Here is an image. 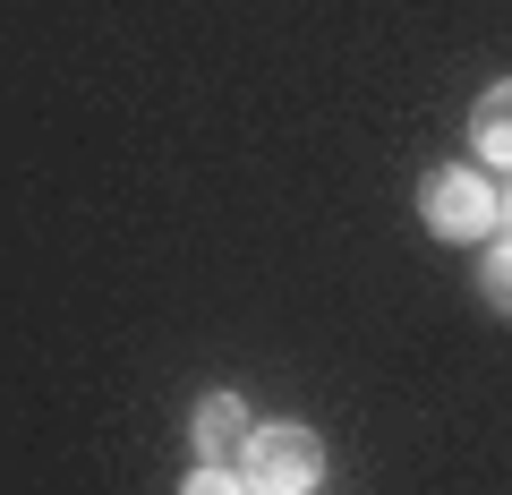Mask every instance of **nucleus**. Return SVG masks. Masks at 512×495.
I'll use <instances>...</instances> for the list:
<instances>
[{
  "label": "nucleus",
  "mask_w": 512,
  "mask_h": 495,
  "mask_svg": "<svg viewBox=\"0 0 512 495\" xmlns=\"http://www.w3.org/2000/svg\"><path fill=\"white\" fill-rule=\"evenodd\" d=\"M248 478H256V495H308L325 478V444L308 427H265L248 444Z\"/></svg>",
  "instance_id": "nucleus-1"
},
{
  "label": "nucleus",
  "mask_w": 512,
  "mask_h": 495,
  "mask_svg": "<svg viewBox=\"0 0 512 495\" xmlns=\"http://www.w3.org/2000/svg\"><path fill=\"white\" fill-rule=\"evenodd\" d=\"M495 188L478 180V171H436L427 180V222H436L444 239H478V231H495Z\"/></svg>",
  "instance_id": "nucleus-2"
},
{
  "label": "nucleus",
  "mask_w": 512,
  "mask_h": 495,
  "mask_svg": "<svg viewBox=\"0 0 512 495\" xmlns=\"http://www.w3.org/2000/svg\"><path fill=\"white\" fill-rule=\"evenodd\" d=\"M256 427H248V402L239 393H205L197 402V453L214 461V470H231V461H248Z\"/></svg>",
  "instance_id": "nucleus-3"
},
{
  "label": "nucleus",
  "mask_w": 512,
  "mask_h": 495,
  "mask_svg": "<svg viewBox=\"0 0 512 495\" xmlns=\"http://www.w3.org/2000/svg\"><path fill=\"white\" fill-rule=\"evenodd\" d=\"M478 154L487 163H512V77L478 94Z\"/></svg>",
  "instance_id": "nucleus-4"
},
{
  "label": "nucleus",
  "mask_w": 512,
  "mask_h": 495,
  "mask_svg": "<svg viewBox=\"0 0 512 495\" xmlns=\"http://www.w3.org/2000/svg\"><path fill=\"white\" fill-rule=\"evenodd\" d=\"M478 291H487V308H504V316H512V248H495V257H487Z\"/></svg>",
  "instance_id": "nucleus-5"
},
{
  "label": "nucleus",
  "mask_w": 512,
  "mask_h": 495,
  "mask_svg": "<svg viewBox=\"0 0 512 495\" xmlns=\"http://www.w3.org/2000/svg\"><path fill=\"white\" fill-rule=\"evenodd\" d=\"M180 495H239V487H231V478H222V470H205V478H188Z\"/></svg>",
  "instance_id": "nucleus-6"
},
{
  "label": "nucleus",
  "mask_w": 512,
  "mask_h": 495,
  "mask_svg": "<svg viewBox=\"0 0 512 495\" xmlns=\"http://www.w3.org/2000/svg\"><path fill=\"white\" fill-rule=\"evenodd\" d=\"M504 222H512V197H504Z\"/></svg>",
  "instance_id": "nucleus-7"
}]
</instances>
